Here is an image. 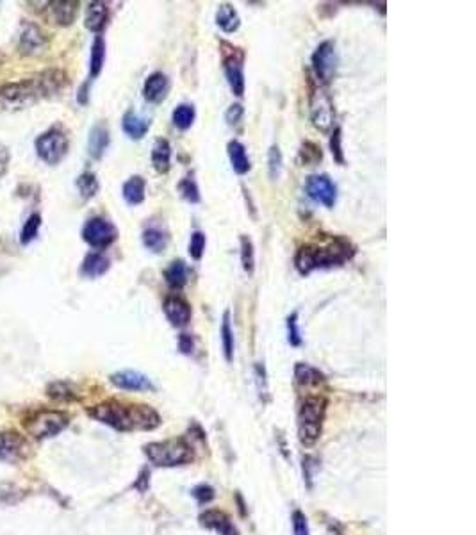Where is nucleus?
I'll return each mask as SVG.
<instances>
[{"instance_id": "c85d7f7f", "label": "nucleus", "mask_w": 476, "mask_h": 535, "mask_svg": "<svg viewBox=\"0 0 476 535\" xmlns=\"http://www.w3.org/2000/svg\"><path fill=\"white\" fill-rule=\"evenodd\" d=\"M45 45V38L41 34V31L36 25H25L24 32H22L20 38V50L24 54H36L40 52L41 47Z\"/></svg>"}, {"instance_id": "58836bf2", "label": "nucleus", "mask_w": 476, "mask_h": 535, "mask_svg": "<svg viewBox=\"0 0 476 535\" xmlns=\"http://www.w3.org/2000/svg\"><path fill=\"white\" fill-rule=\"evenodd\" d=\"M282 152H280L279 146L273 145L268 152V169L272 181H276V179L280 177V174H282Z\"/></svg>"}, {"instance_id": "f03ea898", "label": "nucleus", "mask_w": 476, "mask_h": 535, "mask_svg": "<svg viewBox=\"0 0 476 535\" xmlns=\"http://www.w3.org/2000/svg\"><path fill=\"white\" fill-rule=\"evenodd\" d=\"M355 250L344 237L323 234L316 243L302 244L295 257V266L300 275H309L318 268L341 266L354 257Z\"/></svg>"}, {"instance_id": "2eb2a0df", "label": "nucleus", "mask_w": 476, "mask_h": 535, "mask_svg": "<svg viewBox=\"0 0 476 535\" xmlns=\"http://www.w3.org/2000/svg\"><path fill=\"white\" fill-rule=\"evenodd\" d=\"M111 382H113L116 387H120V389H127V391L154 389V386H152V382H150L148 377H145V375L139 373V371H132V370L118 371V373L111 375Z\"/></svg>"}, {"instance_id": "9b49d317", "label": "nucleus", "mask_w": 476, "mask_h": 535, "mask_svg": "<svg viewBox=\"0 0 476 535\" xmlns=\"http://www.w3.org/2000/svg\"><path fill=\"white\" fill-rule=\"evenodd\" d=\"M305 193L318 204L332 209L337 202V188L328 175H311L305 181Z\"/></svg>"}, {"instance_id": "5701e85b", "label": "nucleus", "mask_w": 476, "mask_h": 535, "mask_svg": "<svg viewBox=\"0 0 476 535\" xmlns=\"http://www.w3.org/2000/svg\"><path fill=\"white\" fill-rule=\"evenodd\" d=\"M111 263L104 253L91 252L88 253L86 259L83 260V266H80V275L86 277V279H97V277H102L104 273H107Z\"/></svg>"}, {"instance_id": "4c0bfd02", "label": "nucleus", "mask_w": 476, "mask_h": 535, "mask_svg": "<svg viewBox=\"0 0 476 535\" xmlns=\"http://www.w3.org/2000/svg\"><path fill=\"white\" fill-rule=\"evenodd\" d=\"M41 227V216L40 214H32L29 220L25 221L24 228H22V244H29L32 239H36Z\"/></svg>"}, {"instance_id": "49530a36", "label": "nucleus", "mask_w": 476, "mask_h": 535, "mask_svg": "<svg viewBox=\"0 0 476 535\" xmlns=\"http://www.w3.org/2000/svg\"><path fill=\"white\" fill-rule=\"evenodd\" d=\"M193 496L197 498L198 501H200V503H207V501L213 500L214 492H213V489L207 487V485H200V487L195 489Z\"/></svg>"}, {"instance_id": "423d86ee", "label": "nucleus", "mask_w": 476, "mask_h": 535, "mask_svg": "<svg viewBox=\"0 0 476 535\" xmlns=\"http://www.w3.org/2000/svg\"><path fill=\"white\" fill-rule=\"evenodd\" d=\"M309 111H311L312 125L319 130V132H330L334 127L335 111L332 97L325 86H314L309 97Z\"/></svg>"}, {"instance_id": "b1692460", "label": "nucleus", "mask_w": 476, "mask_h": 535, "mask_svg": "<svg viewBox=\"0 0 476 535\" xmlns=\"http://www.w3.org/2000/svg\"><path fill=\"white\" fill-rule=\"evenodd\" d=\"M107 18H109V9H107V6L104 4V2H91V4H88L84 25H86L88 31L100 32L106 27Z\"/></svg>"}, {"instance_id": "393cba45", "label": "nucleus", "mask_w": 476, "mask_h": 535, "mask_svg": "<svg viewBox=\"0 0 476 535\" xmlns=\"http://www.w3.org/2000/svg\"><path fill=\"white\" fill-rule=\"evenodd\" d=\"M152 165L158 174H168L172 166V146L168 139L159 138L152 146Z\"/></svg>"}, {"instance_id": "bb28decb", "label": "nucleus", "mask_w": 476, "mask_h": 535, "mask_svg": "<svg viewBox=\"0 0 476 535\" xmlns=\"http://www.w3.org/2000/svg\"><path fill=\"white\" fill-rule=\"evenodd\" d=\"M145 191H146V182L145 179L134 175L130 177L129 181L123 184V200L129 205H139L145 200Z\"/></svg>"}, {"instance_id": "aec40b11", "label": "nucleus", "mask_w": 476, "mask_h": 535, "mask_svg": "<svg viewBox=\"0 0 476 535\" xmlns=\"http://www.w3.org/2000/svg\"><path fill=\"white\" fill-rule=\"evenodd\" d=\"M107 146H109V129L106 123L100 122L91 129L90 139H88V152L93 159H100Z\"/></svg>"}, {"instance_id": "ddd939ff", "label": "nucleus", "mask_w": 476, "mask_h": 535, "mask_svg": "<svg viewBox=\"0 0 476 535\" xmlns=\"http://www.w3.org/2000/svg\"><path fill=\"white\" fill-rule=\"evenodd\" d=\"M162 311H164L168 321L177 328L186 327L191 321V305L181 296H168L162 303Z\"/></svg>"}, {"instance_id": "72a5a7b5", "label": "nucleus", "mask_w": 476, "mask_h": 535, "mask_svg": "<svg viewBox=\"0 0 476 535\" xmlns=\"http://www.w3.org/2000/svg\"><path fill=\"white\" fill-rule=\"evenodd\" d=\"M221 342H223V354L227 362H232L234 359V331L230 325V312L225 311L223 323H221Z\"/></svg>"}, {"instance_id": "ea45409f", "label": "nucleus", "mask_w": 476, "mask_h": 535, "mask_svg": "<svg viewBox=\"0 0 476 535\" xmlns=\"http://www.w3.org/2000/svg\"><path fill=\"white\" fill-rule=\"evenodd\" d=\"M205 244H207L205 234L200 232V230H195L191 234V239H189V256L193 257L195 260H200L204 257Z\"/></svg>"}, {"instance_id": "f704fd0d", "label": "nucleus", "mask_w": 476, "mask_h": 535, "mask_svg": "<svg viewBox=\"0 0 476 535\" xmlns=\"http://www.w3.org/2000/svg\"><path fill=\"white\" fill-rule=\"evenodd\" d=\"M99 179H97L94 174H91V172H86V174L79 175V179H77V189H79L80 197H83L84 200L93 198L94 195L99 193Z\"/></svg>"}, {"instance_id": "0eeeda50", "label": "nucleus", "mask_w": 476, "mask_h": 535, "mask_svg": "<svg viewBox=\"0 0 476 535\" xmlns=\"http://www.w3.org/2000/svg\"><path fill=\"white\" fill-rule=\"evenodd\" d=\"M68 146H70L68 136L57 127H52L36 139V152L47 165H57L63 161L68 154Z\"/></svg>"}, {"instance_id": "6ab92c4d", "label": "nucleus", "mask_w": 476, "mask_h": 535, "mask_svg": "<svg viewBox=\"0 0 476 535\" xmlns=\"http://www.w3.org/2000/svg\"><path fill=\"white\" fill-rule=\"evenodd\" d=\"M200 521L204 527L211 528V530L218 531L220 535H239L237 528L230 521L227 514L220 510H207L200 515Z\"/></svg>"}, {"instance_id": "2f4dec72", "label": "nucleus", "mask_w": 476, "mask_h": 535, "mask_svg": "<svg viewBox=\"0 0 476 535\" xmlns=\"http://www.w3.org/2000/svg\"><path fill=\"white\" fill-rule=\"evenodd\" d=\"M104 61H106V41L102 36H97L91 47V60H90V75L91 79L99 77L100 71L104 68Z\"/></svg>"}, {"instance_id": "a211bd4d", "label": "nucleus", "mask_w": 476, "mask_h": 535, "mask_svg": "<svg viewBox=\"0 0 476 535\" xmlns=\"http://www.w3.org/2000/svg\"><path fill=\"white\" fill-rule=\"evenodd\" d=\"M79 13V2L63 0V2H50L47 8L48 20L57 25H70L77 18Z\"/></svg>"}, {"instance_id": "20e7f679", "label": "nucleus", "mask_w": 476, "mask_h": 535, "mask_svg": "<svg viewBox=\"0 0 476 535\" xmlns=\"http://www.w3.org/2000/svg\"><path fill=\"white\" fill-rule=\"evenodd\" d=\"M327 412V400L321 396L305 398L298 410V433L303 445H314L321 433L323 419Z\"/></svg>"}, {"instance_id": "c756f323", "label": "nucleus", "mask_w": 476, "mask_h": 535, "mask_svg": "<svg viewBox=\"0 0 476 535\" xmlns=\"http://www.w3.org/2000/svg\"><path fill=\"white\" fill-rule=\"evenodd\" d=\"M295 378L298 382L300 386H319L325 382V375L321 373L316 368L309 366V364H303V362H298L295 368Z\"/></svg>"}, {"instance_id": "09e8293b", "label": "nucleus", "mask_w": 476, "mask_h": 535, "mask_svg": "<svg viewBox=\"0 0 476 535\" xmlns=\"http://www.w3.org/2000/svg\"><path fill=\"white\" fill-rule=\"evenodd\" d=\"M9 165V150L4 145H0V177L6 174Z\"/></svg>"}, {"instance_id": "a19ab883", "label": "nucleus", "mask_w": 476, "mask_h": 535, "mask_svg": "<svg viewBox=\"0 0 476 535\" xmlns=\"http://www.w3.org/2000/svg\"><path fill=\"white\" fill-rule=\"evenodd\" d=\"M288 339L293 347H300L302 345V334H300L298 327V312H293L288 316Z\"/></svg>"}, {"instance_id": "f8f14e48", "label": "nucleus", "mask_w": 476, "mask_h": 535, "mask_svg": "<svg viewBox=\"0 0 476 535\" xmlns=\"http://www.w3.org/2000/svg\"><path fill=\"white\" fill-rule=\"evenodd\" d=\"M244 54L239 48H234V52L223 55V71L227 77V83L236 97L244 95Z\"/></svg>"}, {"instance_id": "4468645a", "label": "nucleus", "mask_w": 476, "mask_h": 535, "mask_svg": "<svg viewBox=\"0 0 476 535\" xmlns=\"http://www.w3.org/2000/svg\"><path fill=\"white\" fill-rule=\"evenodd\" d=\"M25 455V441L20 433H0V459L4 462H18Z\"/></svg>"}, {"instance_id": "7c9ffc66", "label": "nucleus", "mask_w": 476, "mask_h": 535, "mask_svg": "<svg viewBox=\"0 0 476 535\" xmlns=\"http://www.w3.org/2000/svg\"><path fill=\"white\" fill-rule=\"evenodd\" d=\"M197 118V111H195L193 104H181L172 113V122L178 130H188L195 123Z\"/></svg>"}, {"instance_id": "79ce46f5", "label": "nucleus", "mask_w": 476, "mask_h": 535, "mask_svg": "<svg viewBox=\"0 0 476 535\" xmlns=\"http://www.w3.org/2000/svg\"><path fill=\"white\" fill-rule=\"evenodd\" d=\"M342 136H341V129L339 127H335L334 132H332V138H330V150H332V155H334L335 161L339 162V165H344V154H342Z\"/></svg>"}, {"instance_id": "39448f33", "label": "nucleus", "mask_w": 476, "mask_h": 535, "mask_svg": "<svg viewBox=\"0 0 476 535\" xmlns=\"http://www.w3.org/2000/svg\"><path fill=\"white\" fill-rule=\"evenodd\" d=\"M145 453L150 462L161 468L188 464L193 461V450L184 439H168L161 443H150L145 446Z\"/></svg>"}, {"instance_id": "37998d69", "label": "nucleus", "mask_w": 476, "mask_h": 535, "mask_svg": "<svg viewBox=\"0 0 476 535\" xmlns=\"http://www.w3.org/2000/svg\"><path fill=\"white\" fill-rule=\"evenodd\" d=\"M48 396L57 398V400H71V398H74V393H71L68 384H64V382H57V384H52V386L48 387Z\"/></svg>"}, {"instance_id": "de8ad7c7", "label": "nucleus", "mask_w": 476, "mask_h": 535, "mask_svg": "<svg viewBox=\"0 0 476 535\" xmlns=\"http://www.w3.org/2000/svg\"><path fill=\"white\" fill-rule=\"evenodd\" d=\"M178 348H181L182 354H191L195 348L193 338L189 334H181L178 335Z\"/></svg>"}, {"instance_id": "a18cd8bd", "label": "nucleus", "mask_w": 476, "mask_h": 535, "mask_svg": "<svg viewBox=\"0 0 476 535\" xmlns=\"http://www.w3.org/2000/svg\"><path fill=\"white\" fill-rule=\"evenodd\" d=\"M293 530H295V535H309V523L303 512L296 510L293 514Z\"/></svg>"}, {"instance_id": "e433bc0d", "label": "nucleus", "mask_w": 476, "mask_h": 535, "mask_svg": "<svg viewBox=\"0 0 476 535\" xmlns=\"http://www.w3.org/2000/svg\"><path fill=\"white\" fill-rule=\"evenodd\" d=\"M178 191H181L182 198L189 204H198L202 200L200 197V189H198L197 182H195L193 177H184L181 182H178Z\"/></svg>"}, {"instance_id": "cd10ccee", "label": "nucleus", "mask_w": 476, "mask_h": 535, "mask_svg": "<svg viewBox=\"0 0 476 535\" xmlns=\"http://www.w3.org/2000/svg\"><path fill=\"white\" fill-rule=\"evenodd\" d=\"M164 280L172 289H182L188 284V266L184 260H172L164 270Z\"/></svg>"}, {"instance_id": "dca6fc26", "label": "nucleus", "mask_w": 476, "mask_h": 535, "mask_svg": "<svg viewBox=\"0 0 476 535\" xmlns=\"http://www.w3.org/2000/svg\"><path fill=\"white\" fill-rule=\"evenodd\" d=\"M169 91V79L162 71H154L148 75L143 86V97L150 104H161Z\"/></svg>"}, {"instance_id": "6e6552de", "label": "nucleus", "mask_w": 476, "mask_h": 535, "mask_svg": "<svg viewBox=\"0 0 476 535\" xmlns=\"http://www.w3.org/2000/svg\"><path fill=\"white\" fill-rule=\"evenodd\" d=\"M68 416L59 410H41L34 414L27 422V430L36 439L57 436L61 430L66 429Z\"/></svg>"}, {"instance_id": "1a4fd4ad", "label": "nucleus", "mask_w": 476, "mask_h": 535, "mask_svg": "<svg viewBox=\"0 0 476 535\" xmlns=\"http://www.w3.org/2000/svg\"><path fill=\"white\" fill-rule=\"evenodd\" d=\"M312 70L321 86L334 79L335 70H337V50H335L334 41L327 40L318 45L312 54Z\"/></svg>"}, {"instance_id": "c03bdc74", "label": "nucleus", "mask_w": 476, "mask_h": 535, "mask_svg": "<svg viewBox=\"0 0 476 535\" xmlns=\"http://www.w3.org/2000/svg\"><path fill=\"white\" fill-rule=\"evenodd\" d=\"M243 114H244L243 106H241V104H232V106L227 109V113H225V120H227V123L230 127H236L237 123L243 120Z\"/></svg>"}, {"instance_id": "4be33fe9", "label": "nucleus", "mask_w": 476, "mask_h": 535, "mask_svg": "<svg viewBox=\"0 0 476 535\" xmlns=\"http://www.w3.org/2000/svg\"><path fill=\"white\" fill-rule=\"evenodd\" d=\"M227 152H228V159H230V165H232L234 172H236L237 175L248 174L252 165H250L248 154H246V148H244L243 143L237 141V139L228 141Z\"/></svg>"}, {"instance_id": "7ed1b4c3", "label": "nucleus", "mask_w": 476, "mask_h": 535, "mask_svg": "<svg viewBox=\"0 0 476 535\" xmlns=\"http://www.w3.org/2000/svg\"><path fill=\"white\" fill-rule=\"evenodd\" d=\"M91 416L120 432L130 430H154L161 423V417L148 405H125L120 401H104L90 410Z\"/></svg>"}, {"instance_id": "f3484780", "label": "nucleus", "mask_w": 476, "mask_h": 535, "mask_svg": "<svg viewBox=\"0 0 476 535\" xmlns=\"http://www.w3.org/2000/svg\"><path fill=\"white\" fill-rule=\"evenodd\" d=\"M141 241L145 244L146 250H150L152 253H162L168 248L169 243V234L164 227L158 223H150L143 228Z\"/></svg>"}, {"instance_id": "c9c22d12", "label": "nucleus", "mask_w": 476, "mask_h": 535, "mask_svg": "<svg viewBox=\"0 0 476 535\" xmlns=\"http://www.w3.org/2000/svg\"><path fill=\"white\" fill-rule=\"evenodd\" d=\"M241 264H243V270L248 275H252L253 270H255V252H253V243L248 236H241Z\"/></svg>"}, {"instance_id": "473e14b6", "label": "nucleus", "mask_w": 476, "mask_h": 535, "mask_svg": "<svg viewBox=\"0 0 476 535\" xmlns=\"http://www.w3.org/2000/svg\"><path fill=\"white\" fill-rule=\"evenodd\" d=\"M323 159L321 146L314 141H303L298 152V162L302 166H314Z\"/></svg>"}, {"instance_id": "9d476101", "label": "nucleus", "mask_w": 476, "mask_h": 535, "mask_svg": "<svg viewBox=\"0 0 476 535\" xmlns=\"http://www.w3.org/2000/svg\"><path fill=\"white\" fill-rule=\"evenodd\" d=\"M83 239L93 248H107L118 239V228L106 218L94 216L84 225Z\"/></svg>"}, {"instance_id": "f257e3e1", "label": "nucleus", "mask_w": 476, "mask_h": 535, "mask_svg": "<svg viewBox=\"0 0 476 535\" xmlns=\"http://www.w3.org/2000/svg\"><path fill=\"white\" fill-rule=\"evenodd\" d=\"M66 86V75L59 70H48L43 74L24 79L20 83L6 84L0 90V109L18 111L34 106L41 99L57 95Z\"/></svg>"}, {"instance_id": "a878e982", "label": "nucleus", "mask_w": 476, "mask_h": 535, "mask_svg": "<svg viewBox=\"0 0 476 535\" xmlns=\"http://www.w3.org/2000/svg\"><path fill=\"white\" fill-rule=\"evenodd\" d=\"M216 25L227 34H232L239 29L241 18L237 15V11L234 9V6L230 4H220L216 11Z\"/></svg>"}, {"instance_id": "412c9836", "label": "nucleus", "mask_w": 476, "mask_h": 535, "mask_svg": "<svg viewBox=\"0 0 476 535\" xmlns=\"http://www.w3.org/2000/svg\"><path fill=\"white\" fill-rule=\"evenodd\" d=\"M122 127L123 132L130 139H141L145 138V134L150 130V120L141 116V114L134 113V111H129V113L123 114Z\"/></svg>"}]
</instances>
